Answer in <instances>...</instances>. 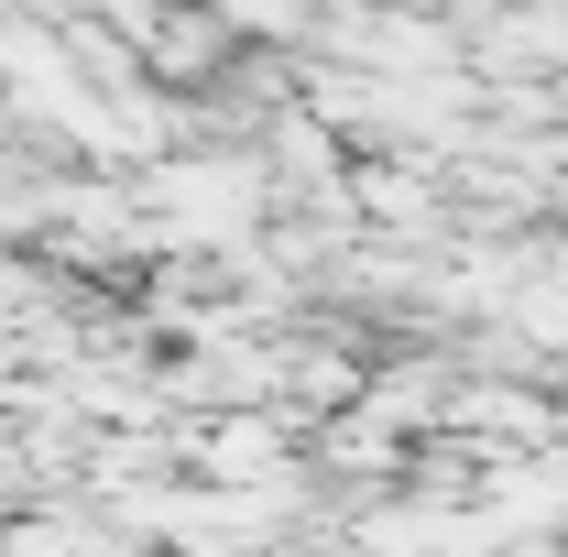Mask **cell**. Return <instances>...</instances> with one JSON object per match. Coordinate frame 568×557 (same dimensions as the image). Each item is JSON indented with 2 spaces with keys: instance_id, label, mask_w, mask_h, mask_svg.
Instances as JSON below:
<instances>
[{
  "instance_id": "1",
  "label": "cell",
  "mask_w": 568,
  "mask_h": 557,
  "mask_svg": "<svg viewBox=\"0 0 568 557\" xmlns=\"http://www.w3.org/2000/svg\"><path fill=\"white\" fill-rule=\"evenodd\" d=\"M230 55H241V22H230L219 0H164V11H153V33H142V77H153V88H175V99H186V88H209Z\"/></svg>"
},
{
  "instance_id": "2",
  "label": "cell",
  "mask_w": 568,
  "mask_h": 557,
  "mask_svg": "<svg viewBox=\"0 0 568 557\" xmlns=\"http://www.w3.org/2000/svg\"><path fill=\"white\" fill-rule=\"evenodd\" d=\"M536 209H547V230H568V121L536 132Z\"/></svg>"
}]
</instances>
